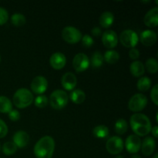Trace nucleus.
I'll return each instance as SVG.
<instances>
[{"mask_svg": "<svg viewBox=\"0 0 158 158\" xmlns=\"http://www.w3.org/2000/svg\"><path fill=\"white\" fill-rule=\"evenodd\" d=\"M130 123L134 134L140 137H145L151 133V123L148 116L140 113H135L130 119Z\"/></svg>", "mask_w": 158, "mask_h": 158, "instance_id": "f257e3e1", "label": "nucleus"}, {"mask_svg": "<svg viewBox=\"0 0 158 158\" xmlns=\"http://www.w3.org/2000/svg\"><path fill=\"white\" fill-rule=\"evenodd\" d=\"M55 150V140L50 136L41 137L34 146L33 152L36 158H52Z\"/></svg>", "mask_w": 158, "mask_h": 158, "instance_id": "f03ea898", "label": "nucleus"}, {"mask_svg": "<svg viewBox=\"0 0 158 158\" xmlns=\"http://www.w3.org/2000/svg\"><path fill=\"white\" fill-rule=\"evenodd\" d=\"M12 101L17 108L24 109L33 103L34 96L32 93L26 88H20L14 94Z\"/></svg>", "mask_w": 158, "mask_h": 158, "instance_id": "7ed1b4c3", "label": "nucleus"}, {"mask_svg": "<svg viewBox=\"0 0 158 158\" xmlns=\"http://www.w3.org/2000/svg\"><path fill=\"white\" fill-rule=\"evenodd\" d=\"M69 96L63 89H56L51 94L49 102L50 106L55 110H61L67 105Z\"/></svg>", "mask_w": 158, "mask_h": 158, "instance_id": "20e7f679", "label": "nucleus"}, {"mask_svg": "<svg viewBox=\"0 0 158 158\" xmlns=\"http://www.w3.org/2000/svg\"><path fill=\"white\" fill-rule=\"evenodd\" d=\"M119 40L124 47L135 48L139 42V36L136 32L132 29H125L120 33L119 36Z\"/></svg>", "mask_w": 158, "mask_h": 158, "instance_id": "39448f33", "label": "nucleus"}, {"mask_svg": "<svg viewBox=\"0 0 158 158\" xmlns=\"http://www.w3.org/2000/svg\"><path fill=\"white\" fill-rule=\"evenodd\" d=\"M148 98L143 94H136L131 97L128 102V108L134 113L143 110L148 104Z\"/></svg>", "mask_w": 158, "mask_h": 158, "instance_id": "423d86ee", "label": "nucleus"}, {"mask_svg": "<svg viewBox=\"0 0 158 158\" xmlns=\"http://www.w3.org/2000/svg\"><path fill=\"white\" fill-rule=\"evenodd\" d=\"M63 40L69 44H76L81 40L82 33L77 28L74 26H66L62 31Z\"/></svg>", "mask_w": 158, "mask_h": 158, "instance_id": "0eeeda50", "label": "nucleus"}, {"mask_svg": "<svg viewBox=\"0 0 158 158\" xmlns=\"http://www.w3.org/2000/svg\"><path fill=\"white\" fill-rule=\"evenodd\" d=\"M124 148V142L121 137L114 136L108 139L106 143V149L108 153L113 155L120 154Z\"/></svg>", "mask_w": 158, "mask_h": 158, "instance_id": "6e6552de", "label": "nucleus"}, {"mask_svg": "<svg viewBox=\"0 0 158 158\" xmlns=\"http://www.w3.org/2000/svg\"><path fill=\"white\" fill-rule=\"evenodd\" d=\"M90 63L89 58L83 52L77 53L73 60V66L77 73H82L86 71L89 68Z\"/></svg>", "mask_w": 158, "mask_h": 158, "instance_id": "1a4fd4ad", "label": "nucleus"}, {"mask_svg": "<svg viewBox=\"0 0 158 158\" xmlns=\"http://www.w3.org/2000/svg\"><path fill=\"white\" fill-rule=\"evenodd\" d=\"M141 142V140L138 136L135 135V134H131V135L128 136L125 140V148L130 154H137L140 150Z\"/></svg>", "mask_w": 158, "mask_h": 158, "instance_id": "9d476101", "label": "nucleus"}, {"mask_svg": "<svg viewBox=\"0 0 158 158\" xmlns=\"http://www.w3.org/2000/svg\"><path fill=\"white\" fill-rule=\"evenodd\" d=\"M30 86L32 93L38 95H43L48 88V81L43 76H37L32 80Z\"/></svg>", "mask_w": 158, "mask_h": 158, "instance_id": "9b49d317", "label": "nucleus"}, {"mask_svg": "<svg viewBox=\"0 0 158 158\" xmlns=\"http://www.w3.org/2000/svg\"><path fill=\"white\" fill-rule=\"evenodd\" d=\"M118 36L114 30H106L102 35V43L103 46L109 49H112L117 46Z\"/></svg>", "mask_w": 158, "mask_h": 158, "instance_id": "f8f14e48", "label": "nucleus"}, {"mask_svg": "<svg viewBox=\"0 0 158 158\" xmlns=\"http://www.w3.org/2000/svg\"><path fill=\"white\" fill-rule=\"evenodd\" d=\"M140 41L143 46H152L156 43L157 40V35L154 31L151 29H146L140 32Z\"/></svg>", "mask_w": 158, "mask_h": 158, "instance_id": "ddd939ff", "label": "nucleus"}, {"mask_svg": "<svg viewBox=\"0 0 158 158\" xmlns=\"http://www.w3.org/2000/svg\"><path fill=\"white\" fill-rule=\"evenodd\" d=\"M49 63H50L52 68H53L56 70L63 69L66 64V56L62 52H55V53L52 54L49 58Z\"/></svg>", "mask_w": 158, "mask_h": 158, "instance_id": "4468645a", "label": "nucleus"}, {"mask_svg": "<svg viewBox=\"0 0 158 158\" xmlns=\"http://www.w3.org/2000/svg\"><path fill=\"white\" fill-rule=\"evenodd\" d=\"M61 83L63 87L66 90H73L74 88L77 86V78L75 74L71 72H67L62 77Z\"/></svg>", "mask_w": 158, "mask_h": 158, "instance_id": "2eb2a0df", "label": "nucleus"}, {"mask_svg": "<svg viewBox=\"0 0 158 158\" xmlns=\"http://www.w3.org/2000/svg\"><path fill=\"white\" fill-rule=\"evenodd\" d=\"M13 143L17 148H26L29 143V136L26 131H19L15 132L13 135Z\"/></svg>", "mask_w": 158, "mask_h": 158, "instance_id": "dca6fc26", "label": "nucleus"}, {"mask_svg": "<svg viewBox=\"0 0 158 158\" xmlns=\"http://www.w3.org/2000/svg\"><path fill=\"white\" fill-rule=\"evenodd\" d=\"M143 23L148 27L154 28L158 25V8L150 9L143 18Z\"/></svg>", "mask_w": 158, "mask_h": 158, "instance_id": "f3484780", "label": "nucleus"}, {"mask_svg": "<svg viewBox=\"0 0 158 158\" xmlns=\"http://www.w3.org/2000/svg\"><path fill=\"white\" fill-rule=\"evenodd\" d=\"M156 148V141L154 137H147L143 139V142H141L142 154L144 156H151L154 152Z\"/></svg>", "mask_w": 158, "mask_h": 158, "instance_id": "a211bd4d", "label": "nucleus"}, {"mask_svg": "<svg viewBox=\"0 0 158 158\" xmlns=\"http://www.w3.org/2000/svg\"><path fill=\"white\" fill-rule=\"evenodd\" d=\"M130 71H131V73L134 77H142L145 73L144 64L142 62L138 61V60L134 61L130 66Z\"/></svg>", "mask_w": 158, "mask_h": 158, "instance_id": "6ab92c4d", "label": "nucleus"}, {"mask_svg": "<svg viewBox=\"0 0 158 158\" xmlns=\"http://www.w3.org/2000/svg\"><path fill=\"white\" fill-rule=\"evenodd\" d=\"M114 22V14L109 11L103 12L100 17V24L103 28L107 29L110 27Z\"/></svg>", "mask_w": 158, "mask_h": 158, "instance_id": "aec40b11", "label": "nucleus"}, {"mask_svg": "<svg viewBox=\"0 0 158 158\" xmlns=\"http://www.w3.org/2000/svg\"><path fill=\"white\" fill-rule=\"evenodd\" d=\"M69 99L76 104H81L86 100V94L82 89H74L70 93Z\"/></svg>", "mask_w": 158, "mask_h": 158, "instance_id": "412c9836", "label": "nucleus"}, {"mask_svg": "<svg viewBox=\"0 0 158 158\" xmlns=\"http://www.w3.org/2000/svg\"><path fill=\"white\" fill-rule=\"evenodd\" d=\"M109 128L105 125H98L93 129V134L99 139H104L109 136Z\"/></svg>", "mask_w": 158, "mask_h": 158, "instance_id": "4be33fe9", "label": "nucleus"}, {"mask_svg": "<svg viewBox=\"0 0 158 158\" xmlns=\"http://www.w3.org/2000/svg\"><path fill=\"white\" fill-rule=\"evenodd\" d=\"M120 60V54L113 49H109L103 55V60L110 64H115Z\"/></svg>", "mask_w": 158, "mask_h": 158, "instance_id": "5701e85b", "label": "nucleus"}, {"mask_svg": "<svg viewBox=\"0 0 158 158\" xmlns=\"http://www.w3.org/2000/svg\"><path fill=\"white\" fill-rule=\"evenodd\" d=\"M12 110V103L10 99L5 96H0V113L9 114Z\"/></svg>", "mask_w": 158, "mask_h": 158, "instance_id": "b1692460", "label": "nucleus"}, {"mask_svg": "<svg viewBox=\"0 0 158 158\" xmlns=\"http://www.w3.org/2000/svg\"><path fill=\"white\" fill-rule=\"evenodd\" d=\"M103 61L104 60H103V54L99 51H96L93 53L89 63L94 68H100L103 65Z\"/></svg>", "mask_w": 158, "mask_h": 158, "instance_id": "393cba45", "label": "nucleus"}, {"mask_svg": "<svg viewBox=\"0 0 158 158\" xmlns=\"http://www.w3.org/2000/svg\"><path fill=\"white\" fill-rule=\"evenodd\" d=\"M127 122L123 118L118 119L114 125V131L119 135H123L127 131Z\"/></svg>", "mask_w": 158, "mask_h": 158, "instance_id": "a878e982", "label": "nucleus"}, {"mask_svg": "<svg viewBox=\"0 0 158 158\" xmlns=\"http://www.w3.org/2000/svg\"><path fill=\"white\" fill-rule=\"evenodd\" d=\"M151 80L148 77H142L138 80L137 83V89L141 92L148 91L151 86Z\"/></svg>", "mask_w": 158, "mask_h": 158, "instance_id": "bb28decb", "label": "nucleus"}, {"mask_svg": "<svg viewBox=\"0 0 158 158\" xmlns=\"http://www.w3.org/2000/svg\"><path fill=\"white\" fill-rule=\"evenodd\" d=\"M11 23L13 26L19 27V26H23L26 24V19L24 15L21 13H14L13 15L11 16Z\"/></svg>", "mask_w": 158, "mask_h": 158, "instance_id": "cd10ccee", "label": "nucleus"}, {"mask_svg": "<svg viewBox=\"0 0 158 158\" xmlns=\"http://www.w3.org/2000/svg\"><path fill=\"white\" fill-rule=\"evenodd\" d=\"M2 150L3 154H6V156H11L13 155V154L16 152L17 147L15 146V144L13 142L8 141L6 142V143L2 145Z\"/></svg>", "mask_w": 158, "mask_h": 158, "instance_id": "c85d7f7f", "label": "nucleus"}, {"mask_svg": "<svg viewBox=\"0 0 158 158\" xmlns=\"http://www.w3.org/2000/svg\"><path fill=\"white\" fill-rule=\"evenodd\" d=\"M144 67L150 73H156L158 71L157 60L154 58H150L146 61Z\"/></svg>", "mask_w": 158, "mask_h": 158, "instance_id": "c756f323", "label": "nucleus"}, {"mask_svg": "<svg viewBox=\"0 0 158 158\" xmlns=\"http://www.w3.org/2000/svg\"><path fill=\"white\" fill-rule=\"evenodd\" d=\"M49 103V99L45 95H39L34 100L35 106L38 108H44L47 106Z\"/></svg>", "mask_w": 158, "mask_h": 158, "instance_id": "7c9ffc66", "label": "nucleus"}, {"mask_svg": "<svg viewBox=\"0 0 158 158\" xmlns=\"http://www.w3.org/2000/svg\"><path fill=\"white\" fill-rule=\"evenodd\" d=\"M81 42H82V45H83L84 47H86V48L91 47L94 43V39H93L90 35H88V34H86V35H82Z\"/></svg>", "mask_w": 158, "mask_h": 158, "instance_id": "2f4dec72", "label": "nucleus"}, {"mask_svg": "<svg viewBox=\"0 0 158 158\" xmlns=\"http://www.w3.org/2000/svg\"><path fill=\"white\" fill-rule=\"evenodd\" d=\"M9 20V13L7 10L2 7H0V26L6 24Z\"/></svg>", "mask_w": 158, "mask_h": 158, "instance_id": "473e14b6", "label": "nucleus"}, {"mask_svg": "<svg viewBox=\"0 0 158 158\" xmlns=\"http://www.w3.org/2000/svg\"><path fill=\"white\" fill-rule=\"evenodd\" d=\"M151 98L153 103L157 106L158 105V85L156 84L153 86L151 92Z\"/></svg>", "mask_w": 158, "mask_h": 158, "instance_id": "72a5a7b5", "label": "nucleus"}, {"mask_svg": "<svg viewBox=\"0 0 158 158\" xmlns=\"http://www.w3.org/2000/svg\"><path fill=\"white\" fill-rule=\"evenodd\" d=\"M8 134V127L6 123L0 119V139L6 137Z\"/></svg>", "mask_w": 158, "mask_h": 158, "instance_id": "f704fd0d", "label": "nucleus"}, {"mask_svg": "<svg viewBox=\"0 0 158 158\" xmlns=\"http://www.w3.org/2000/svg\"><path fill=\"white\" fill-rule=\"evenodd\" d=\"M8 116H9V120H11L12 121H17V120L20 119V113L18 110H16L12 109L8 114Z\"/></svg>", "mask_w": 158, "mask_h": 158, "instance_id": "c9c22d12", "label": "nucleus"}, {"mask_svg": "<svg viewBox=\"0 0 158 158\" xmlns=\"http://www.w3.org/2000/svg\"><path fill=\"white\" fill-rule=\"evenodd\" d=\"M140 52L136 48H132V49H130L129 51V56L131 60H136L140 57Z\"/></svg>", "mask_w": 158, "mask_h": 158, "instance_id": "e433bc0d", "label": "nucleus"}, {"mask_svg": "<svg viewBox=\"0 0 158 158\" xmlns=\"http://www.w3.org/2000/svg\"><path fill=\"white\" fill-rule=\"evenodd\" d=\"M91 33H92V35H94V36L98 37L101 35L102 33L101 29H100V28L99 27H94L93 28V29L91 30Z\"/></svg>", "mask_w": 158, "mask_h": 158, "instance_id": "4c0bfd02", "label": "nucleus"}, {"mask_svg": "<svg viewBox=\"0 0 158 158\" xmlns=\"http://www.w3.org/2000/svg\"><path fill=\"white\" fill-rule=\"evenodd\" d=\"M151 132L152 133V135L154 136V137L155 138H157L158 137V127L157 126H154L151 128Z\"/></svg>", "mask_w": 158, "mask_h": 158, "instance_id": "58836bf2", "label": "nucleus"}, {"mask_svg": "<svg viewBox=\"0 0 158 158\" xmlns=\"http://www.w3.org/2000/svg\"><path fill=\"white\" fill-rule=\"evenodd\" d=\"M131 158H141V157H140V155H138V154H133Z\"/></svg>", "mask_w": 158, "mask_h": 158, "instance_id": "ea45409f", "label": "nucleus"}, {"mask_svg": "<svg viewBox=\"0 0 158 158\" xmlns=\"http://www.w3.org/2000/svg\"><path fill=\"white\" fill-rule=\"evenodd\" d=\"M153 158H158V153H156V154H154V157H153Z\"/></svg>", "mask_w": 158, "mask_h": 158, "instance_id": "a19ab883", "label": "nucleus"}, {"mask_svg": "<svg viewBox=\"0 0 158 158\" xmlns=\"http://www.w3.org/2000/svg\"><path fill=\"white\" fill-rule=\"evenodd\" d=\"M115 158H124V157H123V156H121V155H118V156H117V157H116Z\"/></svg>", "mask_w": 158, "mask_h": 158, "instance_id": "79ce46f5", "label": "nucleus"}, {"mask_svg": "<svg viewBox=\"0 0 158 158\" xmlns=\"http://www.w3.org/2000/svg\"><path fill=\"white\" fill-rule=\"evenodd\" d=\"M0 61H1V56H0Z\"/></svg>", "mask_w": 158, "mask_h": 158, "instance_id": "37998d69", "label": "nucleus"}, {"mask_svg": "<svg viewBox=\"0 0 158 158\" xmlns=\"http://www.w3.org/2000/svg\"><path fill=\"white\" fill-rule=\"evenodd\" d=\"M0 158H2V157H0Z\"/></svg>", "mask_w": 158, "mask_h": 158, "instance_id": "c03bdc74", "label": "nucleus"}, {"mask_svg": "<svg viewBox=\"0 0 158 158\" xmlns=\"http://www.w3.org/2000/svg\"></svg>", "mask_w": 158, "mask_h": 158, "instance_id": "a18cd8bd", "label": "nucleus"}]
</instances>
